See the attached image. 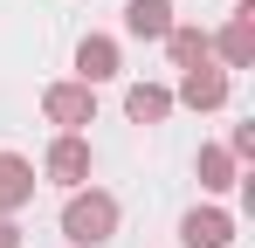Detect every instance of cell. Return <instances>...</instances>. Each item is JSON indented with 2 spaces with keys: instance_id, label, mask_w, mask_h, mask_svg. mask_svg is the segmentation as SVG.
I'll list each match as a JSON object with an SVG mask.
<instances>
[{
  "instance_id": "cell-6",
  "label": "cell",
  "mask_w": 255,
  "mask_h": 248,
  "mask_svg": "<svg viewBox=\"0 0 255 248\" xmlns=\"http://www.w3.org/2000/svg\"><path fill=\"white\" fill-rule=\"evenodd\" d=\"M125 28H131V35L166 41L172 35V0H125Z\"/></svg>"
},
{
  "instance_id": "cell-2",
  "label": "cell",
  "mask_w": 255,
  "mask_h": 248,
  "mask_svg": "<svg viewBox=\"0 0 255 248\" xmlns=\"http://www.w3.org/2000/svg\"><path fill=\"white\" fill-rule=\"evenodd\" d=\"M42 111L62 124V131H83V124L97 118V97H90V83H55V90L42 97Z\"/></svg>"
},
{
  "instance_id": "cell-9",
  "label": "cell",
  "mask_w": 255,
  "mask_h": 248,
  "mask_svg": "<svg viewBox=\"0 0 255 248\" xmlns=\"http://www.w3.org/2000/svg\"><path fill=\"white\" fill-rule=\"evenodd\" d=\"M221 55H228L235 69H249V55H255V7H242V14L228 21V35H221Z\"/></svg>"
},
{
  "instance_id": "cell-3",
  "label": "cell",
  "mask_w": 255,
  "mask_h": 248,
  "mask_svg": "<svg viewBox=\"0 0 255 248\" xmlns=\"http://www.w3.org/2000/svg\"><path fill=\"white\" fill-rule=\"evenodd\" d=\"M42 172L55 179V186H83L90 179V145L76 138V131H62L55 145H48V159H42Z\"/></svg>"
},
{
  "instance_id": "cell-10",
  "label": "cell",
  "mask_w": 255,
  "mask_h": 248,
  "mask_svg": "<svg viewBox=\"0 0 255 248\" xmlns=\"http://www.w3.org/2000/svg\"><path fill=\"white\" fill-rule=\"evenodd\" d=\"M125 111H131V118H138V124H159V118H166V111H172V97H166V90H152V83H131Z\"/></svg>"
},
{
  "instance_id": "cell-7",
  "label": "cell",
  "mask_w": 255,
  "mask_h": 248,
  "mask_svg": "<svg viewBox=\"0 0 255 248\" xmlns=\"http://www.w3.org/2000/svg\"><path fill=\"white\" fill-rule=\"evenodd\" d=\"M179 104H193V111H221V104H228V76H221V69H186Z\"/></svg>"
},
{
  "instance_id": "cell-12",
  "label": "cell",
  "mask_w": 255,
  "mask_h": 248,
  "mask_svg": "<svg viewBox=\"0 0 255 248\" xmlns=\"http://www.w3.org/2000/svg\"><path fill=\"white\" fill-rule=\"evenodd\" d=\"M200 186H214V193L235 186V179H228V152H200Z\"/></svg>"
},
{
  "instance_id": "cell-1",
  "label": "cell",
  "mask_w": 255,
  "mask_h": 248,
  "mask_svg": "<svg viewBox=\"0 0 255 248\" xmlns=\"http://www.w3.org/2000/svg\"><path fill=\"white\" fill-rule=\"evenodd\" d=\"M62 235L76 248H104L118 235V200H111V193H76V200L62 207Z\"/></svg>"
},
{
  "instance_id": "cell-8",
  "label": "cell",
  "mask_w": 255,
  "mask_h": 248,
  "mask_svg": "<svg viewBox=\"0 0 255 248\" xmlns=\"http://www.w3.org/2000/svg\"><path fill=\"white\" fill-rule=\"evenodd\" d=\"M76 76H83V83H104V76H118V48H111L104 35H90L83 48H76Z\"/></svg>"
},
{
  "instance_id": "cell-11",
  "label": "cell",
  "mask_w": 255,
  "mask_h": 248,
  "mask_svg": "<svg viewBox=\"0 0 255 248\" xmlns=\"http://www.w3.org/2000/svg\"><path fill=\"white\" fill-rule=\"evenodd\" d=\"M166 48H172V62H179V69H200V55H207V35H200V28H172V35H166Z\"/></svg>"
},
{
  "instance_id": "cell-13",
  "label": "cell",
  "mask_w": 255,
  "mask_h": 248,
  "mask_svg": "<svg viewBox=\"0 0 255 248\" xmlns=\"http://www.w3.org/2000/svg\"><path fill=\"white\" fill-rule=\"evenodd\" d=\"M0 248H21V228H14L7 214H0Z\"/></svg>"
},
{
  "instance_id": "cell-5",
  "label": "cell",
  "mask_w": 255,
  "mask_h": 248,
  "mask_svg": "<svg viewBox=\"0 0 255 248\" xmlns=\"http://www.w3.org/2000/svg\"><path fill=\"white\" fill-rule=\"evenodd\" d=\"M28 193H35V165L21 152H0V214H14Z\"/></svg>"
},
{
  "instance_id": "cell-4",
  "label": "cell",
  "mask_w": 255,
  "mask_h": 248,
  "mask_svg": "<svg viewBox=\"0 0 255 248\" xmlns=\"http://www.w3.org/2000/svg\"><path fill=\"white\" fill-rule=\"evenodd\" d=\"M179 242H186V248H228V242H235V221L214 214V207H193V214L179 221Z\"/></svg>"
}]
</instances>
